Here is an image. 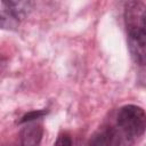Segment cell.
<instances>
[{
	"label": "cell",
	"instance_id": "5",
	"mask_svg": "<svg viewBox=\"0 0 146 146\" xmlns=\"http://www.w3.org/2000/svg\"><path fill=\"white\" fill-rule=\"evenodd\" d=\"M128 48L132 60L138 65H146V35L127 38Z\"/></svg>",
	"mask_w": 146,
	"mask_h": 146
},
{
	"label": "cell",
	"instance_id": "1",
	"mask_svg": "<svg viewBox=\"0 0 146 146\" xmlns=\"http://www.w3.org/2000/svg\"><path fill=\"white\" fill-rule=\"evenodd\" d=\"M116 124L127 137H140L146 131V112L133 104L124 105L117 112Z\"/></svg>",
	"mask_w": 146,
	"mask_h": 146
},
{
	"label": "cell",
	"instance_id": "2",
	"mask_svg": "<svg viewBox=\"0 0 146 146\" xmlns=\"http://www.w3.org/2000/svg\"><path fill=\"white\" fill-rule=\"evenodd\" d=\"M123 17L127 35H137L146 33V6L143 2H125Z\"/></svg>",
	"mask_w": 146,
	"mask_h": 146
},
{
	"label": "cell",
	"instance_id": "3",
	"mask_svg": "<svg viewBox=\"0 0 146 146\" xmlns=\"http://www.w3.org/2000/svg\"><path fill=\"white\" fill-rule=\"evenodd\" d=\"M43 136L42 124L32 121L24 123V127L18 132V139L11 146H40Z\"/></svg>",
	"mask_w": 146,
	"mask_h": 146
},
{
	"label": "cell",
	"instance_id": "4",
	"mask_svg": "<svg viewBox=\"0 0 146 146\" xmlns=\"http://www.w3.org/2000/svg\"><path fill=\"white\" fill-rule=\"evenodd\" d=\"M121 135L114 127H107L96 132L90 139V146H121Z\"/></svg>",
	"mask_w": 146,
	"mask_h": 146
},
{
	"label": "cell",
	"instance_id": "8",
	"mask_svg": "<svg viewBox=\"0 0 146 146\" xmlns=\"http://www.w3.org/2000/svg\"><path fill=\"white\" fill-rule=\"evenodd\" d=\"M48 113V111L46 110H39V111H31L26 114H24L21 120H18V123L19 124H24V123H27V122H32V121H36L38 119L42 117L43 115H46Z\"/></svg>",
	"mask_w": 146,
	"mask_h": 146
},
{
	"label": "cell",
	"instance_id": "7",
	"mask_svg": "<svg viewBox=\"0 0 146 146\" xmlns=\"http://www.w3.org/2000/svg\"><path fill=\"white\" fill-rule=\"evenodd\" d=\"M1 27L7 30H15L19 25V19L16 18L2 3H1V14H0Z\"/></svg>",
	"mask_w": 146,
	"mask_h": 146
},
{
	"label": "cell",
	"instance_id": "6",
	"mask_svg": "<svg viewBox=\"0 0 146 146\" xmlns=\"http://www.w3.org/2000/svg\"><path fill=\"white\" fill-rule=\"evenodd\" d=\"M1 3L19 21L29 15L33 6L31 1H2Z\"/></svg>",
	"mask_w": 146,
	"mask_h": 146
},
{
	"label": "cell",
	"instance_id": "9",
	"mask_svg": "<svg viewBox=\"0 0 146 146\" xmlns=\"http://www.w3.org/2000/svg\"><path fill=\"white\" fill-rule=\"evenodd\" d=\"M54 146H72V138L67 132H62L58 135Z\"/></svg>",
	"mask_w": 146,
	"mask_h": 146
}]
</instances>
